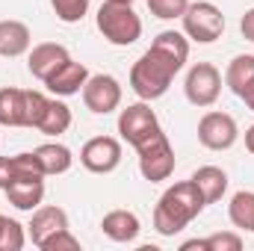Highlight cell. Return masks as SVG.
<instances>
[{
    "mask_svg": "<svg viewBox=\"0 0 254 251\" xmlns=\"http://www.w3.org/2000/svg\"><path fill=\"white\" fill-rule=\"evenodd\" d=\"M204 207H207V201H204L201 189L195 187V181L192 178L190 181H181V184L169 187L160 195V201L154 207V228H157L160 237H175V234H181L190 225Z\"/></svg>",
    "mask_w": 254,
    "mask_h": 251,
    "instance_id": "1",
    "label": "cell"
},
{
    "mask_svg": "<svg viewBox=\"0 0 254 251\" xmlns=\"http://www.w3.org/2000/svg\"><path fill=\"white\" fill-rule=\"evenodd\" d=\"M181 68L184 65L175 57H169L166 51L151 45L130 68V89L139 95V101H157L169 92V86Z\"/></svg>",
    "mask_w": 254,
    "mask_h": 251,
    "instance_id": "2",
    "label": "cell"
},
{
    "mask_svg": "<svg viewBox=\"0 0 254 251\" xmlns=\"http://www.w3.org/2000/svg\"><path fill=\"white\" fill-rule=\"evenodd\" d=\"M98 30L101 36L116 45V48H127L133 42H139L142 36V21L133 12V3H119V0H104L98 9Z\"/></svg>",
    "mask_w": 254,
    "mask_h": 251,
    "instance_id": "3",
    "label": "cell"
},
{
    "mask_svg": "<svg viewBox=\"0 0 254 251\" xmlns=\"http://www.w3.org/2000/svg\"><path fill=\"white\" fill-rule=\"evenodd\" d=\"M181 21H184V36L198 45H210V42L222 39V33H225V15L210 0L190 3L187 12L181 15Z\"/></svg>",
    "mask_w": 254,
    "mask_h": 251,
    "instance_id": "4",
    "label": "cell"
},
{
    "mask_svg": "<svg viewBox=\"0 0 254 251\" xmlns=\"http://www.w3.org/2000/svg\"><path fill=\"white\" fill-rule=\"evenodd\" d=\"M136 154H139V172H142L145 181L160 184V181L172 178V172H175V148H172V142H169V136L163 130L154 133L148 142H142L136 148Z\"/></svg>",
    "mask_w": 254,
    "mask_h": 251,
    "instance_id": "5",
    "label": "cell"
},
{
    "mask_svg": "<svg viewBox=\"0 0 254 251\" xmlns=\"http://www.w3.org/2000/svg\"><path fill=\"white\" fill-rule=\"evenodd\" d=\"M184 92L192 107H213L222 95V74L210 63H195L184 80Z\"/></svg>",
    "mask_w": 254,
    "mask_h": 251,
    "instance_id": "6",
    "label": "cell"
},
{
    "mask_svg": "<svg viewBox=\"0 0 254 251\" xmlns=\"http://www.w3.org/2000/svg\"><path fill=\"white\" fill-rule=\"evenodd\" d=\"M119 133L127 145L139 148L142 142H148L154 133H160V122H157V113L151 110L148 101H139V104H130L127 110H122L119 116Z\"/></svg>",
    "mask_w": 254,
    "mask_h": 251,
    "instance_id": "7",
    "label": "cell"
},
{
    "mask_svg": "<svg viewBox=\"0 0 254 251\" xmlns=\"http://www.w3.org/2000/svg\"><path fill=\"white\" fill-rule=\"evenodd\" d=\"M83 104L95 116H107L122 104V83L113 74H89L83 86Z\"/></svg>",
    "mask_w": 254,
    "mask_h": 251,
    "instance_id": "8",
    "label": "cell"
},
{
    "mask_svg": "<svg viewBox=\"0 0 254 251\" xmlns=\"http://www.w3.org/2000/svg\"><path fill=\"white\" fill-rule=\"evenodd\" d=\"M80 163L92 175H110L122 163V142L113 136H95L80 148Z\"/></svg>",
    "mask_w": 254,
    "mask_h": 251,
    "instance_id": "9",
    "label": "cell"
},
{
    "mask_svg": "<svg viewBox=\"0 0 254 251\" xmlns=\"http://www.w3.org/2000/svg\"><path fill=\"white\" fill-rule=\"evenodd\" d=\"M240 139V127L228 113H204L198 122V142L210 151H228Z\"/></svg>",
    "mask_w": 254,
    "mask_h": 251,
    "instance_id": "10",
    "label": "cell"
},
{
    "mask_svg": "<svg viewBox=\"0 0 254 251\" xmlns=\"http://www.w3.org/2000/svg\"><path fill=\"white\" fill-rule=\"evenodd\" d=\"M86 80H89V68L83 63H77V60H65L63 65H57L42 83L54 92V95H60V98H71V95H77V92H83V86H86Z\"/></svg>",
    "mask_w": 254,
    "mask_h": 251,
    "instance_id": "11",
    "label": "cell"
},
{
    "mask_svg": "<svg viewBox=\"0 0 254 251\" xmlns=\"http://www.w3.org/2000/svg\"><path fill=\"white\" fill-rule=\"evenodd\" d=\"M6 198L12 207L33 213L36 207H42L45 198V175H21L6 187Z\"/></svg>",
    "mask_w": 254,
    "mask_h": 251,
    "instance_id": "12",
    "label": "cell"
},
{
    "mask_svg": "<svg viewBox=\"0 0 254 251\" xmlns=\"http://www.w3.org/2000/svg\"><path fill=\"white\" fill-rule=\"evenodd\" d=\"M30 240H33V246L39 249L51 234H57V231H65L68 228V213H65L63 207H36L33 210V219H30Z\"/></svg>",
    "mask_w": 254,
    "mask_h": 251,
    "instance_id": "13",
    "label": "cell"
},
{
    "mask_svg": "<svg viewBox=\"0 0 254 251\" xmlns=\"http://www.w3.org/2000/svg\"><path fill=\"white\" fill-rule=\"evenodd\" d=\"M101 231L104 237H110L113 243H133L142 231L139 225V216L130 213V210H110L104 219H101Z\"/></svg>",
    "mask_w": 254,
    "mask_h": 251,
    "instance_id": "14",
    "label": "cell"
},
{
    "mask_svg": "<svg viewBox=\"0 0 254 251\" xmlns=\"http://www.w3.org/2000/svg\"><path fill=\"white\" fill-rule=\"evenodd\" d=\"M68 60V48L65 45H57V42H42L30 51V60H27V68L36 80H45L57 65H63Z\"/></svg>",
    "mask_w": 254,
    "mask_h": 251,
    "instance_id": "15",
    "label": "cell"
},
{
    "mask_svg": "<svg viewBox=\"0 0 254 251\" xmlns=\"http://www.w3.org/2000/svg\"><path fill=\"white\" fill-rule=\"evenodd\" d=\"M30 45H33V36L24 21H15V18L0 21V57H21L30 51Z\"/></svg>",
    "mask_w": 254,
    "mask_h": 251,
    "instance_id": "16",
    "label": "cell"
},
{
    "mask_svg": "<svg viewBox=\"0 0 254 251\" xmlns=\"http://www.w3.org/2000/svg\"><path fill=\"white\" fill-rule=\"evenodd\" d=\"M0 125L27 127V89H15V86L0 89Z\"/></svg>",
    "mask_w": 254,
    "mask_h": 251,
    "instance_id": "17",
    "label": "cell"
},
{
    "mask_svg": "<svg viewBox=\"0 0 254 251\" xmlns=\"http://www.w3.org/2000/svg\"><path fill=\"white\" fill-rule=\"evenodd\" d=\"M225 86L237 95V98H246L254 89V57L252 54H243V57H234L228 71H225Z\"/></svg>",
    "mask_w": 254,
    "mask_h": 251,
    "instance_id": "18",
    "label": "cell"
},
{
    "mask_svg": "<svg viewBox=\"0 0 254 251\" xmlns=\"http://www.w3.org/2000/svg\"><path fill=\"white\" fill-rule=\"evenodd\" d=\"M33 154H36V160H39L45 178H48V175H65V172L71 169V163H74L71 151H68L65 145H60V142H45V145H39Z\"/></svg>",
    "mask_w": 254,
    "mask_h": 251,
    "instance_id": "19",
    "label": "cell"
},
{
    "mask_svg": "<svg viewBox=\"0 0 254 251\" xmlns=\"http://www.w3.org/2000/svg\"><path fill=\"white\" fill-rule=\"evenodd\" d=\"M192 181H195V187L201 189V195H204L207 204H216V201L228 192V175H225V169H219V166H201V169L192 175Z\"/></svg>",
    "mask_w": 254,
    "mask_h": 251,
    "instance_id": "20",
    "label": "cell"
},
{
    "mask_svg": "<svg viewBox=\"0 0 254 251\" xmlns=\"http://www.w3.org/2000/svg\"><path fill=\"white\" fill-rule=\"evenodd\" d=\"M228 216H231V225L237 231H252L254 234V192L240 189L228 204Z\"/></svg>",
    "mask_w": 254,
    "mask_h": 251,
    "instance_id": "21",
    "label": "cell"
},
{
    "mask_svg": "<svg viewBox=\"0 0 254 251\" xmlns=\"http://www.w3.org/2000/svg\"><path fill=\"white\" fill-rule=\"evenodd\" d=\"M68 127H71V110H68V104L51 98L48 101V110H45V119H42V125L36 127V130L45 133V136H60Z\"/></svg>",
    "mask_w": 254,
    "mask_h": 251,
    "instance_id": "22",
    "label": "cell"
},
{
    "mask_svg": "<svg viewBox=\"0 0 254 251\" xmlns=\"http://www.w3.org/2000/svg\"><path fill=\"white\" fill-rule=\"evenodd\" d=\"M154 48L166 51L169 57H175L181 65L190 60V39H187L184 33H178V30H163V33L154 39Z\"/></svg>",
    "mask_w": 254,
    "mask_h": 251,
    "instance_id": "23",
    "label": "cell"
},
{
    "mask_svg": "<svg viewBox=\"0 0 254 251\" xmlns=\"http://www.w3.org/2000/svg\"><path fill=\"white\" fill-rule=\"evenodd\" d=\"M51 9L63 24H77L89 12V0H51Z\"/></svg>",
    "mask_w": 254,
    "mask_h": 251,
    "instance_id": "24",
    "label": "cell"
},
{
    "mask_svg": "<svg viewBox=\"0 0 254 251\" xmlns=\"http://www.w3.org/2000/svg\"><path fill=\"white\" fill-rule=\"evenodd\" d=\"M24 246H27L24 225L6 216V225H3V231H0V251H21Z\"/></svg>",
    "mask_w": 254,
    "mask_h": 251,
    "instance_id": "25",
    "label": "cell"
},
{
    "mask_svg": "<svg viewBox=\"0 0 254 251\" xmlns=\"http://www.w3.org/2000/svg\"><path fill=\"white\" fill-rule=\"evenodd\" d=\"M190 0H148V9L154 18H163V21H175L187 12Z\"/></svg>",
    "mask_w": 254,
    "mask_h": 251,
    "instance_id": "26",
    "label": "cell"
},
{
    "mask_svg": "<svg viewBox=\"0 0 254 251\" xmlns=\"http://www.w3.org/2000/svg\"><path fill=\"white\" fill-rule=\"evenodd\" d=\"M39 249H42V251H80V240L71 234V228H65V231L51 234Z\"/></svg>",
    "mask_w": 254,
    "mask_h": 251,
    "instance_id": "27",
    "label": "cell"
},
{
    "mask_svg": "<svg viewBox=\"0 0 254 251\" xmlns=\"http://www.w3.org/2000/svg\"><path fill=\"white\" fill-rule=\"evenodd\" d=\"M48 101L42 92H33L27 89V127H39L42 119H45V110H48Z\"/></svg>",
    "mask_w": 254,
    "mask_h": 251,
    "instance_id": "28",
    "label": "cell"
},
{
    "mask_svg": "<svg viewBox=\"0 0 254 251\" xmlns=\"http://www.w3.org/2000/svg\"><path fill=\"white\" fill-rule=\"evenodd\" d=\"M243 249V237L234 234V231H225V234H213L204 240V251H240Z\"/></svg>",
    "mask_w": 254,
    "mask_h": 251,
    "instance_id": "29",
    "label": "cell"
},
{
    "mask_svg": "<svg viewBox=\"0 0 254 251\" xmlns=\"http://www.w3.org/2000/svg\"><path fill=\"white\" fill-rule=\"evenodd\" d=\"M18 178L15 172V157H0V189L6 192V187Z\"/></svg>",
    "mask_w": 254,
    "mask_h": 251,
    "instance_id": "30",
    "label": "cell"
},
{
    "mask_svg": "<svg viewBox=\"0 0 254 251\" xmlns=\"http://www.w3.org/2000/svg\"><path fill=\"white\" fill-rule=\"evenodd\" d=\"M240 33H243L246 42H254V9H249V12L243 15V21H240Z\"/></svg>",
    "mask_w": 254,
    "mask_h": 251,
    "instance_id": "31",
    "label": "cell"
},
{
    "mask_svg": "<svg viewBox=\"0 0 254 251\" xmlns=\"http://www.w3.org/2000/svg\"><path fill=\"white\" fill-rule=\"evenodd\" d=\"M246 148H249V154H254V125L246 130Z\"/></svg>",
    "mask_w": 254,
    "mask_h": 251,
    "instance_id": "32",
    "label": "cell"
},
{
    "mask_svg": "<svg viewBox=\"0 0 254 251\" xmlns=\"http://www.w3.org/2000/svg\"><path fill=\"white\" fill-rule=\"evenodd\" d=\"M243 101L249 104V110H254V89H252V92H249V95H246V98H243Z\"/></svg>",
    "mask_w": 254,
    "mask_h": 251,
    "instance_id": "33",
    "label": "cell"
},
{
    "mask_svg": "<svg viewBox=\"0 0 254 251\" xmlns=\"http://www.w3.org/2000/svg\"><path fill=\"white\" fill-rule=\"evenodd\" d=\"M3 225H6V216H3V213H0V231H3Z\"/></svg>",
    "mask_w": 254,
    "mask_h": 251,
    "instance_id": "34",
    "label": "cell"
},
{
    "mask_svg": "<svg viewBox=\"0 0 254 251\" xmlns=\"http://www.w3.org/2000/svg\"><path fill=\"white\" fill-rule=\"evenodd\" d=\"M119 3H136V0H119Z\"/></svg>",
    "mask_w": 254,
    "mask_h": 251,
    "instance_id": "35",
    "label": "cell"
}]
</instances>
